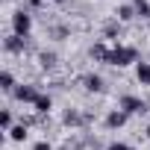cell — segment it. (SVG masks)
<instances>
[{
  "instance_id": "obj_1",
  "label": "cell",
  "mask_w": 150,
  "mask_h": 150,
  "mask_svg": "<svg viewBox=\"0 0 150 150\" xmlns=\"http://www.w3.org/2000/svg\"><path fill=\"white\" fill-rule=\"evenodd\" d=\"M132 62H138V50L132 47V44H112V53H109V65H115V68H127V65H132Z\"/></svg>"
},
{
  "instance_id": "obj_2",
  "label": "cell",
  "mask_w": 150,
  "mask_h": 150,
  "mask_svg": "<svg viewBox=\"0 0 150 150\" xmlns=\"http://www.w3.org/2000/svg\"><path fill=\"white\" fill-rule=\"evenodd\" d=\"M9 27H12V33L15 35H21V38H30V30H33V15H30V9H15L12 12V18H9Z\"/></svg>"
},
{
  "instance_id": "obj_3",
  "label": "cell",
  "mask_w": 150,
  "mask_h": 150,
  "mask_svg": "<svg viewBox=\"0 0 150 150\" xmlns=\"http://www.w3.org/2000/svg\"><path fill=\"white\" fill-rule=\"evenodd\" d=\"M118 109H124L127 115H141V112H147V103H144L138 94H121Z\"/></svg>"
},
{
  "instance_id": "obj_4",
  "label": "cell",
  "mask_w": 150,
  "mask_h": 150,
  "mask_svg": "<svg viewBox=\"0 0 150 150\" xmlns=\"http://www.w3.org/2000/svg\"><path fill=\"white\" fill-rule=\"evenodd\" d=\"M38 94H41V91H38L35 86H27V83H18V88L12 91V97H15L18 103H30V106L38 100Z\"/></svg>"
},
{
  "instance_id": "obj_5",
  "label": "cell",
  "mask_w": 150,
  "mask_h": 150,
  "mask_svg": "<svg viewBox=\"0 0 150 150\" xmlns=\"http://www.w3.org/2000/svg\"><path fill=\"white\" fill-rule=\"evenodd\" d=\"M127 121H129V115H127L124 109H118V106H115V109H109V112H106V118H103L106 129H121Z\"/></svg>"
},
{
  "instance_id": "obj_6",
  "label": "cell",
  "mask_w": 150,
  "mask_h": 150,
  "mask_svg": "<svg viewBox=\"0 0 150 150\" xmlns=\"http://www.w3.org/2000/svg\"><path fill=\"white\" fill-rule=\"evenodd\" d=\"M62 124H65V127H71V129H83V127H86V115H83L80 109H65Z\"/></svg>"
},
{
  "instance_id": "obj_7",
  "label": "cell",
  "mask_w": 150,
  "mask_h": 150,
  "mask_svg": "<svg viewBox=\"0 0 150 150\" xmlns=\"http://www.w3.org/2000/svg\"><path fill=\"white\" fill-rule=\"evenodd\" d=\"M80 83H83V88H86V91H91V94H100V91H103V86H106L100 74H86Z\"/></svg>"
},
{
  "instance_id": "obj_8",
  "label": "cell",
  "mask_w": 150,
  "mask_h": 150,
  "mask_svg": "<svg viewBox=\"0 0 150 150\" xmlns=\"http://www.w3.org/2000/svg\"><path fill=\"white\" fill-rule=\"evenodd\" d=\"M24 47H27V38H21V35H15V33H9L6 41H3V50H6V53H24Z\"/></svg>"
},
{
  "instance_id": "obj_9",
  "label": "cell",
  "mask_w": 150,
  "mask_h": 150,
  "mask_svg": "<svg viewBox=\"0 0 150 150\" xmlns=\"http://www.w3.org/2000/svg\"><path fill=\"white\" fill-rule=\"evenodd\" d=\"M109 53H112V47H106L103 41L91 44V50H88V56H91L94 62H106V65H109Z\"/></svg>"
},
{
  "instance_id": "obj_10",
  "label": "cell",
  "mask_w": 150,
  "mask_h": 150,
  "mask_svg": "<svg viewBox=\"0 0 150 150\" xmlns=\"http://www.w3.org/2000/svg\"><path fill=\"white\" fill-rule=\"evenodd\" d=\"M135 15H138V9H135V3H121V6L115 9V18H118L121 24H124V21H132Z\"/></svg>"
},
{
  "instance_id": "obj_11",
  "label": "cell",
  "mask_w": 150,
  "mask_h": 150,
  "mask_svg": "<svg viewBox=\"0 0 150 150\" xmlns=\"http://www.w3.org/2000/svg\"><path fill=\"white\" fill-rule=\"evenodd\" d=\"M118 35H121V21H118V18H109V21L103 24V38L115 41Z\"/></svg>"
},
{
  "instance_id": "obj_12",
  "label": "cell",
  "mask_w": 150,
  "mask_h": 150,
  "mask_svg": "<svg viewBox=\"0 0 150 150\" xmlns=\"http://www.w3.org/2000/svg\"><path fill=\"white\" fill-rule=\"evenodd\" d=\"M50 109H53V97L50 94H38V100L33 103V112L35 115H47Z\"/></svg>"
},
{
  "instance_id": "obj_13",
  "label": "cell",
  "mask_w": 150,
  "mask_h": 150,
  "mask_svg": "<svg viewBox=\"0 0 150 150\" xmlns=\"http://www.w3.org/2000/svg\"><path fill=\"white\" fill-rule=\"evenodd\" d=\"M27 135H30V127H27V121H21V124H15V127L9 129V138H12L15 144L27 141Z\"/></svg>"
},
{
  "instance_id": "obj_14",
  "label": "cell",
  "mask_w": 150,
  "mask_h": 150,
  "mask_svg": "<svg viewBox=\"0 0 150 150\" xmlns=\"http://www.w3.org/2000/svg\"><path fill=\"white\" fill-rule=\"evenodd\" d=\"M56 62H59V56H56L53 50H41V53H38V65H41L44 71H53Z\"/></svg>"
},
{
  "instance_id": "obj_15",
  "label": "cell",
  "mask_w": 150,
  "mask_h": 150,
  "mask_svg": "<svg viewBox=\"0 0 150 150\" xmlns=\"http://www.w3.org/2000/svg\"><path fill=\"white\" fill-rule=\"evenodd\" d=\"M0 88H3L6 94H12V91L18 88V83H15V77H12V71H3V74H0Z\"/></svg>"
},
{
  "instance_id": "obj_16",
  "label": "cell",
  "mask_w": 150,
  "mask_h": 150,
  "mask_svg": "<svg viewBox=\"0 0 150 150\" xmlns=\"http://www.w3.org/2000/svg\"><path fill=\"white\" fill-rule=\"evenodd\" d=\"M135 80H138L141 86H150V62H138V68H135Z\"/></svg>"
},
{
  "instance_id": "obj_17",
  "label": "cell",
  "mask_w": 150,
  "mask_h": 150,
  "mask_svg": "<svg viewBox=\"0 0 150 150\" xmlns=\"http://www.w3.org/2000/svg\"><path fill=\"white\" fill-rule=\"evenodd\" d=\"M0 127H3L6 132L15 127V115H12V109H3V112H0Z\"/></svg>"
},
{
  "instance_id": "obj_18",
  "label": "cell",
  "mask_w": 150,
  "mask_h": 150,
  "mask_svg": "<svg viewBox=\"0 0 150 150\" xmlns=\"http://www.w3.org/2000/svg\"><path fill=\"white\" fill-rule=\"evenodd\" d=\"M68 33H71V30H68V27H62V24H59V27H50V35H53V38H59V41H62V38H68Z\"/></svg>"
},
{
  "instance_id": "obj_19",
  "label": "cell",
  "mask_w": 150,
  "mask_h": 150,
  "mask_svg": "<svg viewBox=\"0 0 150 150\" xmlns=\"http://www.w3.org/2000/svg\"><path fill=\"white\" fill-rule=\"evenodd\" d=\"M106 150H135V147H132V144H127V141H112Z\"/></svg>"
},
{
  "instance_id": "obj_20",
  "label": "cell",
  "mask_w": 150,
  "mask_h": 150,
  "mask_svg": "<svg viewBox=\"0 0 150 150\" xmlns=\"http://www.w3.org/2000/svg\"><path fill=\"white\" fill-rule=\"evenodd\" d=\"M33 150H53V144H50V141H35Z\"/></svg>"
},
{
  "instance_id": "obj_21",
  "label": "cell",
  "mask_w": 150,
  "mask_h": 150,
  "mask_svg": "<svg viewBox=\"0 0 150 150\" xmlns=\"http://www.w3.org/2000/svg\"><path fill=\"white\" fill-rule=\"evenodd\" d=\"M27 3H30V9H38V6H41V0H27Z\"/></svg>"
},
{
  "instance_id": "obj_22",
  "label": "cell",
  "mask_w": 150,
  "mask_h": 150,
  "mask_svg": "<svg viewBox=\"0 0 150 150\" xmlns=\"http://www.w3.org/2000/svg\"><path fill=\"white\" fill-rule=\"evenodd\" d=\"M132 3H135V6H144V3H147V0H132Z\"/></svg>"
},
{
  "instance_id": "obj_23",
  "label": "cell",
  "mask_w": 150,
  "mask_h": 150,
  "mask_svg": "<svg viewBox=\"0 0 150 150\" xmlns=\"http://www.w3.org/2000/svg\"><path fill=\"white\" fill-rule=\"evenodd\" d=\"M53 3H59V6H62V3H71V0H53Z\"/></svg>"
},
{
  "instance_id": "obj_24",
  "label": "cell",
  "mask_w": 150,
  "mask_h": 150,
  "mask_svg": "<svg viewBox=\"0 0 150 150\" xmlns=\"http://www.w3.org/2000/svg\"><path fill=\"white\" fill-rule=\"evenodd\" d=\"M144 135H147V138H150V124H147V129H144Z\"/></svg>"
},
{
  "instance_id": "obj_25",
  "label": "cell",
  "mask_w": 150,
  "mask_h": 150,
  "mask_svg": "<svg viewBox=\"0 0 150 150\" xmlns=\"http://www.w3.org/2000/svg\"><path fill=\"white\" fill-rule=\"evenodd\" d=\"M147 21H150V15H147Z\"/></svg>"
}]
</instances>
